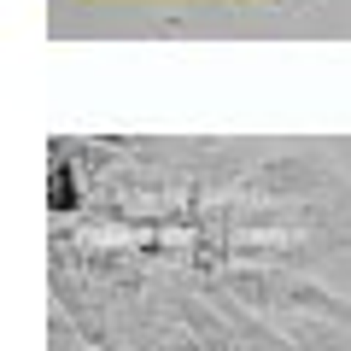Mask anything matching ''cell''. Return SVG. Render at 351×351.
I'll use <instances>...</instances> for the list:
<instances>
[{
	"instance_id": "6da1fadb",
	"label": "cell",
	"mask_w": 351,
	"mask_h": 351,
	"mask_svg": "<svg viewBox=\"0 0 351 351\" xmlns=\"http://www.w3.org/2000/svg\"><path fill=\"white\" fill-rule=\"evenodd\" d=\"M328 182V170H316V164H304V158H269V164H258L252 170V188L258 193H316Z\"/></svg>"
},
{
	"instance_id": "7a4b0ae2",
	"label": "cell",
	"mask_w": 351,
	"mask_h": 351,
	"mask_svg": "<svg viewBox=\"0 0 351 351\" xmlns=\"http://www.w3.org/2000/svg\"><path fill=\"white\" fill-rule=\"evenodd\" d=\"M211 299H217V311L228 316V328H234V334L246 339V351H293L287 328H281V334H276V328H263L258 316H252V311H240V299H234V293H223L217 281H211Z\"/></svg>"
},
{
	"instance_id": "3957f363",
	"label": "cell",
	"mask_w": 351,
	"mask_h": 351,
	"mask_svg": "<svg viewBox=\"0 0 351 351\" xmlns=\"http://www.w3.org/2000/svg\"><path fill=\"white\" fill-rule=\"evenodd\" d=\"M287 339L293 351H346V328L328 316H287Z\"/></svg>"
}]
</instances>
